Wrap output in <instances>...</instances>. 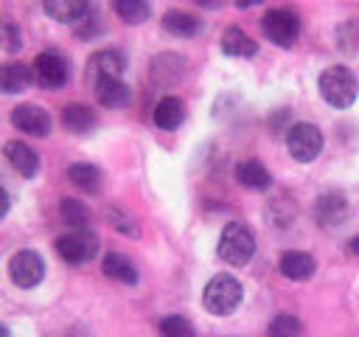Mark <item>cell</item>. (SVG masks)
<instances>
[{
  "label": "cell",
  "instance_id": "30bf717a",
  "mask_svg": "<svg viewBox=\"0 0 359 337\" xmlns=\"http://www.w3.org/2000/svg\"><path fill=\"white\" fill-rule=\"evenodd\" d=\"M126 70V59L121 51H95L87 62V79L95 84L101 79H121Z\"/></svg>",
  "mask_w": 359,
  "mask_h": 337
},
{
  "label": "cell",
  "instance_id": "836d02e7",
  "mask_svg": "<svg viewBox=\"0 0 359 337\" xmlns=\"http://www.w3.org/2000/svg\"><path fill=\"white\" fill-rule=\"evenodd\" d=\"M348 247H351V253H356V256H359V236H353V239H351V244H348Z\"/></svg>",
  "mask_w": 359,
  "mask_h": 337
},
{
  "label": "cell",
  "instance_id": "7c38bea8",
  "mask_svg": "<svg viewBox=\"0 0 359 337\" xmlns=\"http://www.w3.org/2000/svg\"><path fill=\"white\" fill-rule=\"evenodd\" d=\"M278 270H280V275L289 278V281H309V278L314 275V270H317V261H314V256H309V253L286 250V253L280 256V261H278Z\"/></svg>",
  "mask_w": 359,
  "mask_h": 337
},
{
  "label": "cell",
  "instance_id": "4fadbf2b",
  "mask_svg": "<svg viewBox=\"0 0 359 337\" xmlns=\"http://www.w3.org/2000/svg\"><path fill=\"white\" fill-rule=\"evenodd\" d=\"M236 180H238L244 188H250V191H266V188L272 185L269 168H266L261 160H255V157H247V160H241V163L236 166Z\"/></svg>",
  "mask_w": 359,
  "mask_h": 337
},
{
  "label": "cell",
  "instance_id": "277c9868",
  "mask_svg": "<svg viewBox=\"0 0 359 337\" xmlns=\"http://www.w3.org/2000/svg\"><path fill=\"white\" fill-rule=\"evenodd\" d=\"M31 73H34V81L39 87L59 90L70 79V65L59 51H42V53H36V59L31 65Z\"/></svg>",
  "mask_w": 359,
  "mask_h": 337
},
{
  "label": "cell",
  "instance_id": "5b68a950",
  "mask_svg": "<svg viewBox=\"0 0 359 337\" xmlns=\"http://www.w3.org/2000/svg\"><path fill=\"white\" fill-rule=\"evenodd\" d=\"M261 28H264L266 39L280 48H292L300 37V20L289 8H269L261 20Z\"/></svg>",
  "mask_w": 359,
  "mask_h": 337
},
{
  "label": "cell",
  "instance_id": "7402d4cb",
  "mask_svg": "<svg viewBox=\"0 0 359 337\" xmlns=\"http://www.w3.org/2000/svg\"><path fill=\"white\" fill-rule=\"evenodd\" d=\"M222 51H224L227 56H255L258 45H255V39H252L247 31H241V28H227V31L222 34Z\"/></svg>",
  "mask_w": 359,
  "mask_h": 337
},
{
  "label": "cell",
  "instance_id": "52a82bcc",
  "mask_svg": "<svg viewBox=\"0 0 359 337\" xmlns=\"http://www.w3.org/2000/svg\"><path fill=\"white\" fill-rule=\"evenodd\" d=\"M56 253L67 264H87L98 253V239H95V233H90V227L70 230L56 239Z\"/></svg>",
  "mask_w": 359,
  "mask_h": 337
},
{
  "label": "cell",
  "instance_id": "ba28073f",
  "mask_svg": "<svg viewBox=\"0 0 359 337\" xmlns=\"http://www.w3.org/2000/svg\"><path fill=\"white\" fill-rule=\"evenodd\" d=\"M8 278L20 289H31L45 278V261L34 250H20L8 258Z\"/></svg>",
  "mask_w": 359,
  "mask_h": 337
},
{
  "label": "cell",
  "instance_id": "603a6c76",
  "mask_svg": "<svg viewBox=\"0 0 359 337\" xmlns=\"http://www.w3.org/2000/svg\"><path fill=\"white\" fill-rule=\"evenodd\" d=\"M67 180L76 188L87 191V194H98V188H101V168L93 166V163H73L67 168Z\"/></svg>",
  "mask_w": 359,
  "mask_h": 337
},
{
  "label": "cell",
  "instance_id": "5bb4252c",
  "mask_svg": "<svg viewBox=\"0 0 359 337\" xmlns=\"http://www.w3.org/2000/svg\"><path fill=\"white\" fill-rule=\"evenodd\" d=\"M93 87H95L98 104H101V107H109V110H121V107H126L129 98H132L129 84L121 81V79H101V81H95Z\"/></svg>",
  "mask_w": 359,
  "mask_h": 337
},
{
  "label": "cell",
  "instance_id": "e0dca14e",
  "mask_svg": "<svg viewBox=\"0 0 359 337\" xmlns=\"http://www.w3.org/2000/svg\"><path fill=\"white\" fill-rule=\"evenodd\" d=\"M42 8L56 22H79L90 11V3L87 0H42Z\"/></svg>",
  "mask_w": 359,
  "mask_h": 337
},
{
  "label": "cell",
  "instance_id": "2e32d148",
  "mask_svg": "<svg viewBox=\"0 0 359 337\" xmlns=\"http://www.w3.org/2000/svg\"><path fill=\"white\" fill-rule=\"evenodd\" d=\"M31 81H34L31 67H25V65H20V62H3V65H0V93L17 95V93H22Z\"/></svg>",
  "mask_w": 359,
  "mask_h": 337
},
{
  "label": "cell",
  "instance_id": "f546056e",
  "mask_svg": "<svg viewBox=\"0 0 359 337\" xmlns=\"http://www.w3.org/2000/svg\"><path fill=\"white\" fill-rule=\"evenodd\" d=\"M107 219L112 222V227L115 230H121V233H126V236H137L140 230H137V225H135V219L132 216H126L123 211H118V208H109L107 211Z\"/></svg>",
  "mask_w": 359,
  "mask_h": 337
},
{
  "label": "cell",
  "instance_id": "d4e9b609",
  "mask_svg": "<svg viewBox=\"0 0 359 337\" xmlns=\"http://www.w3.org/2000/svg\"><path fill=\"white\" fill-rule=\"evenodd\" d=\"M112 8H115V14H118L123 22H129V25H140V22H146L149 14H151V8H149L146 0H112Z\"/></svg>",
  "mask_w": 359,
  "mask_h": 337
},
{
  "label": "cell",
  "instance_id": "8992f818",
  "mask_svg": "<svg viewBox=\"0 0 359 337\" xmlns=\"http://www.w3.org/2000/svg\"><path fill=\"white\" fill-rule=\"evenodd\" d=\"M286 149L297 163H311L323 152V132L314 124H294L286 132Z\"/></svg>",
  "mask_w": 359,
  "mask_h": 337
},
{
  "label": "cell",
  "instance_id": "9c48e42d",
  "mask_svg": "<svg viewBox=\"0 0 359 337\" xmlns=\"http://www.w3.org/2000/svg\"><path fill=\"white\" fill-rule=\"evenodd\" d=\"M11 126L25 135L45 138V135H50V115L36 104H20L11 110Z\"/></svg>",
  "mask_w": 359,
  "mask_h": 337
},
{
  "label": "cell",
  "instance_id": "4316f807",
  "mask_svg": "<svg viewBox=\"0 0 359 337\" xmlns=\"http://www.w3.org/2000/svg\"><path fill=\"white\" fill-rule=\"evenodd\" d=\"M269 337H303V323L294 315H278L269 323Z\"/></svg>",
  "mask_w": 359,
  "mask_h": 337
},
{
  "label": "cell",
  "instance_id": "ac0fdd59",
  "mask_svg": "<svg viewBox=\"0 0 359 337\" xmlns=\"http://www.w3.org/2000/svg\"><path fill=\"white\" fill-rule=\"evenodd\" d=\"M163 28L171 37H182L185 39V37H196L202 22H199V17H194V14L182 11V8H171V11L163 14Z\"/></svg>",
  "mask_w": 359,
  "mask_h": 337
},
{
  "label": "cell",
  "instance_id": "484cf974",
  "mask_svg": "<svg viewBox=\"0 0 359 337\" xmlns=\"http://www.w3.org/2000/svg\"><path fill=\"white\" fill-rule=\"evenodd\" d=\"M160 334L163 337H196L194 331V323L182 315H168L160 320Z\"/></svg>",
  "mask_w": 359,
  "mask_h": 337
},
{
  "label": "cell",
  "instance_id": "d6986e66",
  "mask_svg": "<svg viewBox=\"0 0 359 337\" xmlns=\"http://www.w3.org/2000/svg\"><path fill=\"white\" fill-rule=\"evenodd\" d=\"M185 121V104L177 98V95H165V98H160L157 101V107H154V124L160 126V129H177L180 124Z\"/></svg>",
  "mask_w": 359,
  "mask_h": 337
},
{
  "label": "cell",
  "instance_id": "1f68e13d",
  "mask_svg": "<svg viewBox=\"0 0 359 337\" xmlns=\"http://www.w3.org/2000/svg\"><path fill=\"white\" fill-rule=\"evenodd\" d=\"M196 6H202V8H219L222 6V0H194Z\"/></svg>",
  "mask_w": 359,
  "mask_h": 337
},
{
  "label": "cell",
  "instance_id": "9a60e30c",
  "mask_svg": "<svg viewBox=\"0 0 359 337\" xmlns=\"http://www.w3.org/2000/svg\"><path fill=\"white\" fill-rule=\"evenodd\" d=\"M6 160H8L11 168H14L17 174H22V177H34V174L39 171V157H36V152H34L28 143H22V140H8V143H6Z\"/></svg>",
  "mask_w": 359,
  "mask_h": 337
},
{
  "label": "cell",
  "instance_id": "8fae6325",
  "mask_svg": "<svg viewBox=\"0 0 359 337\" xmlns=\"http://www.w3.org/2000/svg\"><path fill=\"white\" fill-rule=\"evenodd\" d=\"M314 219H317L323 227H339V225L348 219V199H345L339 191L320 194V197L314 199Z\"/></svg>",
  "mask_w": 359,
  "mask_h": 337
},
{
  "label": "cell",
  "instance_id": "ffe728a7",
  "mask_svg": "<svg viewBox=\"0 0 359 337\" xmlns=\"http://www.w3.org/2000/svg\"><path fill=\"white\" fill-rule=\"evenodd\" d=\"M101 270L107 278H112L118 284H137V270L123 253H107L101 261Z\"/></svg>",
  "mask_w": 359,
  "mask_h": 337
},
{
  "label": "cell",
  "instance_id": "44dd1931",
  "mask_svg": "<svg viewBox=\"0 0 359 337\" xmlns=\"http://www.w3.org/2000/svg\"><path fill=\"white\" fill-rule=\"evenodd\" d=\"M62 124H65L67 132L84 135V132H90L95 126V112L90 107H84V104H67L62 110Z\"/></svg>",
  "mask_w": 359,
  "mask_h": 337
},
{
  "label": "cell",
  "instance_id": "83f0119b",
  "mask_svg": "<svg viewBox=\"0 0 359 337\" xmlns=\"http://www.w3.org/2000/svg\"><path fill=\"white\" fill-rule=\"evenodd\" d=\"M22 48V34L14 20H0V51L17 53Z\"/></svg>",
  "mask_w": 359,
  "mask_h": 337
},
{
  "label": "cell",
  "instance_id": "d6a6232c",
  "mask_svg": "<svg viewBox=\"0 0 359 337\" xmlns=\"http://www.w3.org/2000/svg\"><path fill=\"white\" fill-rule=\"evenodd\" d=\"M258 3H261V0H236L238 8H250V6H258Z\"/></svg>",
  "mask_w": 359,
  "mask_h": 337
},
{
  "label": "cell",
  "instance_id": "7a4b0ae2",
  "mask_svg": "<svg viewBox=\"0 0 359 337\" xmlns=\"http://www.w3.org/2000/svg\"><path fill=\"white\" fill-rule=\"evenodd\" d=\"M241 298H244V289H241L238 278H233V275H227V272L213 275V278L208 281L205 292H202V303H205V309H208L210 315H216V317L233 315V312L238 309Z\"/></svg>",
  "mask_w": 359,
  "mask_h": 337
},
{
  "label": "cell",
  "instance_id": "3957f363",
  "mask_svg": "<svg viewBox=\"0 0 359 337\" xmlns=\"http://www.w3.org/2000/svg\"><path fill=\"white\" fill-rule=\"evenodd\" d=\"M219 256L230 267H244L255 256V236H252V230L247 225H241V222L224 225V230L219 236Z\"/></svg>",
  "mask_w": 359,
  "mask_h": 337
},
{
  "label": "cell",
  "instance_id": "4dcf8cb0",
  "mask_svg": "<svg viewBox=\"0 0 359 337\" xmlns=\"http://www.w3.org/2000/svg\"><path fill=\"white\" fill-rule=\"evenodd\" d=\"M8 205H11V202H8V191L0 185V219L8 213Z\"/></svg>",
  "mask_w": 359,
  "mask_h": 337
},
{
  "label": "cell",
  "instance_id": "f1b7e54d",
  "mask_svg": "<svg viewBox=\"0 0 359 337\" xmlns=\"http://www.w3.org/2000/svg\"><path fill=\"white\" fill-rule=\"evenodd\" d=\"M337 42L345 53H359V22H342L337 31Z\"/></svg>",
  "mask_w": 359,
  "mask_h": 337
},
{
  "label": "cell",
  "instance_id": "6da1fadb",
  "mask_svg": "<svg viewBox=\"0 0 359 337\" xmlns=\"http://www.w3.org/2000/svg\"><path fill=\"white\" fill-rule=\"evenodd\" d=\"M317 87H320L323 101H328V104L337 107V110L351 107V104L356 101V95H359V79H356V73H353L351 67H345V65L325 67V70L320 73Z\"/></svg>",
  "mask_w": 359,
  "mask_h": 337
},
{
  "label": "cell",
  "instance_id": "cb8c5ba5",
  "mask_svg": "<svg viewBox=\"0 0 359 337\" xmlns=\"http://www.w3.org/2000/svg\"><path fill=\"white\" fill-rule=\"evenodd\" d=\"M59 216H62V222H65L70 230H81V227L90 225V208H87L84 202L73 199V197H65V199L59 202Z\"/></svg>",
  "mask_w": 359,
  "mask_h": 337
},
{
  "label": "cell",
  "instance_id": "e575fe53",
  "mask_svg": "<svg viewBox=\"0 0 359 337\" xmlns=\"http://www.w3.org/2000/svg\"><path fill=\"white\" fill-rule=\"evenodd\" d=\"M0 337H11V331H8L6 326H0Z\"/></svg>",
  "mask_w": 359,
  "mask_h": 337
}]
</instances>
